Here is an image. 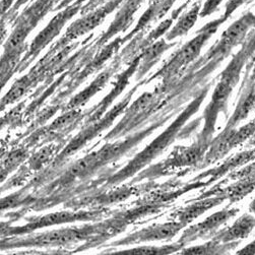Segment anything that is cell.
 I'll return each instance as SVG.
<instances>
[{
  "mask_svg": "<svg viewBox=\"0 0 255 255\" xmlns=\"http://www.w3.org/2000/svg\"><path fill=\"white\" fill-rule=\"evenodd\" d=\"M55 147L54 145L45 146L42 149H40L38 152L32 157L30 161V166L32 169H40L44 165L48 164V162L51 161V159L54 156Z\"/></svg>",
  "mask_w": 255,
  "mask_h": 255,
  "instance_id": "d4e9b609",
  "label": "cell"
},
{
  "mask_svg": "<svg viewBox=\"0 0 255 255\" xmlns=\"http://www.w3.org/2000/svg\"><path fill=\"white\" fill-rule=\"evenodd\" d=\"M96 216H97V214L94 212H92V213H87V212L53 213V214H49L44 217L35 219L32 222L28 223V225L17 228L14 232L17 231V234H23V233L34 231V230H36V229H39L42 227H48V226H53V225H58V224H63V223H68V222L81 221V220L86 221L89 219H94V218H96ZM14 232H12V233H14Z\"/></svg>",
  "mask_w": 255,
  "mask_h": 255,
  "instance_id": "5bb4252c",
  "label": "cell"
},
{
  "mask_svg": "<svg viewBox=\"0 0 255 255\" xmlns=\"http://www.w3.org/2000/svg\"><path fill=\"white\" fill-rule=\"evenodd\" d=\"M209 147V143L203 142L197 138V140L190 146L177 147L165 162V165L168 168H182L193 166L198 168L203 158H205Z\"/></svg>",
  "mask_w": 255,
  "mask_h": 255,
  "instance_id": "4fadbf2b",
  "label": "cell"
},
{
  "mask_svg": "<svg viewBox=\"0 0 255 255\" xmlns=\"http://www.w3.org/2000/svg\"><path fill=\"white\" fill-rule=\"evenodd\" d=\"M123 59L121 56H118L111 64L109 67H107L103 72L100 73L97 78L95 79V81L89 86L87 87L83 92L79 93L78 95H75L69 102L68 104L65 107V110L69 111V110H74L78 109L81 106H84L85 104H87L88 102L100 91H102L107 83L111 80L112 76L114 75L115 72L118 71V69L120 68V65H122Z\"/></svg>",
  "mask_w": 255,
  "mask_h": 255,
  "instance_id": "8fae6325",
  "label": "cell"
},
{
  "mask_svg": "<svg viewBox=\"0 0 255 255\" xmlns=\"http://www.w3.org/2000/svg\"><path fill=\"white\" fill-rule=\"evenodd\" d=\"M249 212L255 215V198L251 201V203L249 205Z\"/></svg>",
  "mask_w": 255,
  "mask_h": 255,
  "instance_id": "836d02e7",
  "label": "cell"
},
{
  "mask_svg": "<svg viewBox=\"0 0 255 255\" xmlns=\"http://www.w3.org/2000/svg\"><path fill=\"white\" fill-rule=\"evenodd\" d=\"M178 43H168L167 40H160L154 44L146 47L140 53V61L137 68V79L141 78L149 71V69L154 66L161 58V56L170 48L176 46Z\"/></svg>",
  "mask_w": 255,
  "mask_h": 255,
  "instance_id": "ffe728a7",
  "label": "cell"
},
{
  "mask_svg": "<svg viewBox=\"0 0 255 255\" xmlns=\"http://www.w3.org/2000/svg\"><path fill=\"white\" fill-rule=\"evenodd\" d=\"M185 245L178 242L172 245H165L162 247L157 246H140L131 248L128 250H122L118 252H114L111 254H120V255H149V254H170L173 252L181 251Z\"/></svg>",
  "mask_w": 255,
  "mask_h": 255,
  "instance_id": "cb8c5ba5",
  "label": "cell"
},
{
  "mask_svg": "<svg viewBox=\"0 0 255 255\" xmlns=\"http://www.w3.org/2000/svg\"><path fill=\"white\" fill-rule=\"evenodd\" d=\"M210 89L211 84L203 87L199 92H197L191 103L174 120L168 128L155 140H152L143 150H141L135 158L129 162L128 165H126L122 170H120V172L116 173L111 178V182L119 183L125 180L126 178L135 174L138 170L143 168L151 160H154L161 152H163L176 139L189 118L199 110L202 102L205 101L210 92Z\"/></svg>",
  "mask_w": 255,
  "mask_h": 255,
  "instance_id": "7a4b0ae2",
  "label": "cell"
},
{
  "mask_svg": "<svg viewBox=\"0 0 255 255\" xmlns=\"http://www.w3.org/2000/svg\"><path fill=\"white\" fill-rule=\"evenodd\" d=\"M85 3L82 0H75L74 2L61 9L46 27L35 37L32 44L30 45L27 52H25L19 67L18 71H22L24 68H27L29 64L39 55L41 51L47 47L51 42H52L65 27V24L78 13H81L82 7Z\"/></svg>",
  "mask_w": 255,
  "mask_h": 255,
  "instance_id": "277c9868",
  "label": "cell"
},
{
  "mask_svg": "<svg viewBox=\"0 0 255 255\" xmlns=\"http://www.w3.org/2000/svg\"><path fill=\"white\" fill-rule=\"evenodd\" d=\"M240 242L241 241L222 243L218 240L212 239L206 244L183 248L181 250V254H226L236 249L239 246Z\"/></svg>",
  "mask_w": 255,
  "mask_h": 255,
  "instance_id": "7402d4cb",
  "label": "cell"
},
{
  "mask_svg": "<svg viewBox=\"0 0 255 255\" xmlns=\"http://www.w3.org/2000/svg\"><path fill=\"white\" fill-rule=\"evenodd\" d=\"M176 1L177 0H155V1L150 2L148 8L140 16L135 28L123 38L124 42L130 41V39L135 37L137 34L144 32V30L150 27L152 23L162 19L170 11Z\"/></svg>",
  "mask_w": 255,
  "mask_h": 255,
  "instance_id": "2e32d148",
  "label": "cell"
},
{
  "mask_svg": "<svg viewBox=\"0 0 255 255\" xmlns=\"http://www.w3.org/2000/svg\"><path fill=\"white\" fill-rule=\"evenodd\" d=\"M146 0H124L107 31L95 43V48L104 47L114 36L124 33L134 21V15Z\"/></svg>",
  "mask_w": 255,
  "mask_h": 255,
  "instance_id": "9c48e42d",
  "label": "cell"
},
{
  "mask_svg": "<svg viewBox=\"0 0 255 255\" xmlns=\"http://www.w3.org/2000/svg\"><path fill=\"white\" fill-rule=\"evenodd\" d=\"M252 112H255V85L251 87H241L240 98L236 109L224 129L236 128L238 124L245 120Z\"/></svg>",
  "mask_w": 255,
  "mask_h": 255,
  "instance_id": "d6986e66",
  "label": "cell"
},
{
  "mask_svg": "<svg viewBox=\"0 0 255 255\" xmlns=\"http://www.w3.org/2000/svg\"><path fill=\"white\" fill-rule=\"evenodd\" d=\"M96 230L94 227H88L83 229L64 228L58 230H52L29 236L25 239H19L11 242L9 247H21V246H36V247H58L71 245L83 241L89 236L95 234Z\"/></svg>",
  "mask_w": 255,
  "mask_h": 255,
  "instance_id": "52a82bcc",
  "label": "cell"
},
{
  "mask_svg": "<svg viewBox=\"0 0 255 255\" xmlns=\"http://www.w3.org/2000/svg\"><path fill=\"white\" fill-rule=\"evenodd\" d=\"M255 60V30L253 29L241 45V49L232 57L230 63L222 71L220 80L214 90L212 100L203 112L205 126L198 135V139L211 144L216 124L221 113L227 115L228 102L235 87L240 81L245 66Z\"/></svg>",
  "mask_w": 255,
  "mask_h": 255,
  "instance_id": "6da1fadb",
  "label": "cell"
},
{
  "mask_svg": "<svg viewBox=\"0 0 255 255\" xmlns=\"http://www.w3.org/2000/svg\"><path fill=\"white\" fill-rule=\"evenodd\" d=\"M25 158H27V151L23 149H17L11 151L2 162V173L4 174L11 172L12 169L16 168Z\"/></svg>",
  "mask_w": 255,
  "mask_h": 255,
  "instance_id": "484cf974",
  "label": "cell"
},
{
  "mask_svg": "<svg viewBox=\"0 0 255 255\" xmlns=\"http://www.w3.org/2000/svg\"><path fill=\"white\" fill-rule=\"evenodd\" d=\"M237 255H254L255 254V239L249 243L248 245L244 246L242 249L236 252Z\"/></svg>",
  "mask_w": 255,
  "mask_h": 255,
  "instance_id": "4dcf8cb0",
  "label": "cell"
},
{
  "mask_svg": "<svg viewBox=\"0 0 255 255\" xmlns=\"http://www.w3.org/2000/svg\"><path fill=\"white\" fill-rule=\"evenodd\" d=\"M253 161H255V147L237 152V154H235L231 158L226 160L222 165L212 170H209L208 172L201 173L195 178L194 180H203V179H208L209 178L208 182L211 184L212 182L220 179L221 177L225 176L226 174L231 173L236 169L244 165H247Z\"/></svg>",
  "mask_w": 255,
  "mask_h": 255,
  "instance_id": "9a60e30c",
  "label": "cell"
},
{
  "mask_svg": "<svg viewBox=\"0 0 255 255\" xmlns=\"http://www.w3.org/2000/svg\"><path fill=\"white\" fill-rule=\"evenodd\" d=\"M82 1L85 3L82 7L81 10V14L84 15L102 5H104L105 3H107L110 0H82Z\"/></svg>",
  "mask_w": 255,
  "mask_h": 255,
  "instance_id": "f1b7e54d",
  "label": "cell"
},
{
  "mask_svg": "<svg viewBox=\"0 0 255 255\" xmlns=\"http://www.w3.org/2000/svg\"><path fill=\"white\" fill-rule=\"evenodd\" d=\"M37 85L33 76L28 73L27 75L22 76L19 80H17L10 90L5 94V96L2 98L1 106L2 109H4L6 106L13 104L14 102L21 99L25 94H27L32 88H34Z\"/></svg>",
  "mask_w": 255,
  "mask_h": 255,
  "instance_id": "603a6c76",
  "label": "cell"
},
{
  "mask_svg": "<svg viewBox=\"0 0 255 255\" xmlns=\"http://www.w3.org/2000/svg\"><path fill=\"white\" fill-rule=\"evenodd\" d=\"M185 226L179 221H174L170 223L154 225L147 227L143 230L133 233L120 241L113 243V245H128L132 243H142L148 241L166 240L175 237Z\"/></svg>",
  "mask_w": 255,
  "mask_h": 255,
  "instance_id": "30bf717a",
  "label": "cell"
},
{
  "mask_svg": "<svg viewBox=\"0 0 255 255\" xmlns=\"http://www.w3.org/2000/svg\"><path fill=\"white\" fill-rule=\"evenodd\" d=\"M225 200H227V198L224 195H213L201 199H196L194 203H191V205L176 212L174 217L184 226H187L189 223H191L206 212L212 210L217 206H220Z\"/></svg>",
  "mask_w": 255,
  "mask_h": 255,
  "instance_id": "ac0fdd59",
  "label": "cell"
},
{
  "mask_svg": "<svg viewBox=\"0 0 255 255\" xmlns=\"http://www.w3.org/2000/svg\"><path fill=\"white\" fill-rule=\"evenodd\" d=\"M14 0H1V15L5 14L14 4Z\"/></svg>",
  "mask_w": 255,
  "mask_h": 255,
  "instance_id": "1f68e13d",
  "label": "cell"
},
{
  "mask_svg": "<svg viewBox=\"0 0 255 255\" xmlns=\"http://www.w3.org/2000/svg\"><path fill=\"white\" fill-rule=\"evenodd\" d=\"M124 0H110L104 5H102L73 21L67 28L64 36L51 48L49 53H57L64 47L68 46L73 40L78 39L93 30L103 22L106 17L114 10L118 9Z\"/></svg>",
  "mask_w": 255,
  "mask_h": 255,
  "instance_id": "5b68a950",
  "label": "cell"
},
{
  "mask_svg": "<svg viewBox=\"0 0 255 255\" xmlns=\"http://www.w3.org/2000/svg\"><path fill=\"white\" fill-rule=\"evenodd\" d=\"M255 28V12L249 10L234 21L211 47L208 53L218 62L222 63L231 54L233 49L242 45L248 34Z\"/></svg>",
  "mask_w": 255,
  "mask_h": 255,
  "instance_id": "8992f818",
  "label": "cell"
},
{
  "mask_svg": "<svg viewBox=\"0 0 255 255\" xmlns=\"http://www.w3.org/2000/svg\"><path fill=\"white\" fill-rule=\"evenodd\" d=\"M255 85V62H249L246 66V74L241 87H251Z\"/></svg>",
  "mask_w": 255,
  "mask_h": 255,
  "instance_id": "f546056e",
  "label": "cell"
},
{
  "mask_svg": "<svg viewBox=\"0 0 255 255\" xmlns=\"http://www.w3.org/2000/svg\"><path fill=\"white\" fill-rule=\"evenodd\" d=\"M31 0H15L14 4L12 5V7L3 15H1V27L2 30L5 31L6 30V25L8 23H11L13 21H15L16 17H17V12L18 10L24 5L27 4Z\"/></svg>",
  "mask_w": 255,
  "mask_h": 255,
  "instance_id": "4316f807",
  "label": "cell"
},
{
  "mask_svg": "<svg viewBox=\"0 0 255 255\" xmlns=\"http://www.w3.org/2000/svg\"><path fill=\"white\" fill-rule=\"evenodd\" d=\"M239 212L240 210L237 208H225L224 210L213 214L205 221L186 229L179 242L183 245H186L198 239H209L214 237L218 229L229 220L236 217Z\"/></svg>",
  "mask_w": 255,
  "mask_h": 255,
  "instance_id": "ba28073f",
  "label": "cell"
},
{
  "mask_svg": "<svg viewBox=\"0 0 255 255\" xmlns=\"http://www.w3.org/2000/svg\"><path fill=\"white\" fill-rule=\"evenodd\" d=\"M227 182L228 180L225 179L220 184L214 186V188L207 191L206 193H203L196 199H201L213 195H224L227 199L230 200V205H233V203L242 200L248 194L255 190V173L238 178L234 183L222 188V185Z\"/></svg>",
  "mask_w": 255,
  "mask_h": 255,
  "instance_id": "7c38bea8",
  "label": "cell"
},
{
  "mask_svg": "<svg viewBox=\"0 0 255 255\" xmlns=\"http://www.w3.org/2000/svg\"><path fill=\"white\" fill-rule=\"evenodd\" d=\"M227 21V19L222 15L208 22L205 27H202L196 34L194 38L185 43L179 50L176 51L172 58L163 66L156 74L149 78L145 83L161 78L164 84H168L173 80L177 79L189 64L195 61L199 56L202 48L209 42V40L216 34L221 25Z\"/></svg>",
  "mask_w": 255,
  "mask_h": 255,
  "instance_id": "3957f363",
  "label": "cell"
},
{
  "mask_svg": "<svg viewBox=\"0 0 255 255\" xmlns=\"http://www.w3.org/2000/svg\"><path fill=\"white\" fill-rule=\"evenodd\" d=\"M74 1H75V0H62V1L55 7L54 11H56V10H61V9L65 8L66 6H68L69 4H71V3L74 2Z\"/></svg>",
  "mask_w": 255,
  "mask_h": 255,
  "instance_id": "d6a6232c",
  "label": "cell"
},
{
  "mask_svg": "<svg viewBox=\"0 0 255 255\" xmlns=\"http://www.w3.org/2000/svg\"><path fill=\"white\" fill-rule=\"evenodd\" d=\"M250 1H252V0H228L225 6V12L223 16L228 20L240 6Z\"/></svg>",
  "mask_w": 255,
  "mask_h": 255,
  "instance_id": "83f0119b",
  "label": "cell"
},
{
  "mask_svg": "<svg viewBox=\"0 0 255 255\" xmlns=\"http://www.w3.org/2000/svg\"><path fill=\"white\" fill-rule=\"evenodd\" d=\"M255 228V217L250 214H243L232 226L217 232L213 239L222 243L241 241L247 239Z\"/></svg>",
  "mask_w": 255,
  "mask_h": 255,
  "instance_id": "e0dca14e",
  "label": "cell"
},
{
  "mask_svg": "<svg viewBox=\"0 0 255 255\" xmlns=\"http://www.w3.org/2000/svg\"><path fill=\"white\" fill-rule=\"evenodd\" d=\"M248 145L250 147H255V133L253 134V136L248 140Z\"/></svg>",
  "mask_w": 255,
  "mask_h": 255,
  "instance_id": "e575fe53",
  "label": "cell"
},
{
  "mask_svg": "<svg viewBox=\"0 0 255 255\" xmlns=\"http://www.w3.org/2000/svg\"><path fill=\"white\" fill-rule=\"evenodd\" d=\"M202 8V1L198 0L188 10L183 12L179 19L173 25V28L168 31L165 35L167 41H173L177 38L183 37L188 34V32L193 28V25L197 21L198 17L200 16Z\"/></svg>",
  "mask_w": 255,
  "mask_h": 255,
  "instance_id": "44dd1931",
  "label": "cell"
}]
</instances>
